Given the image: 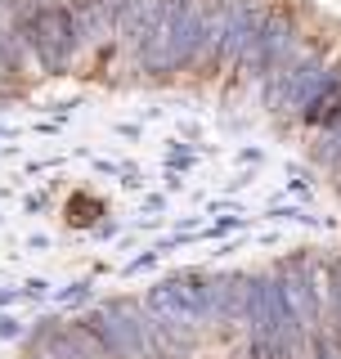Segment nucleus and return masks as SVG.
I'll return each instance as SVG.
<instances>
[{"label": "nucleus", "mask_w": 341, "mask_h": 359, "mask_svg": "<svg viewBox=\"0 0 341 359\" xmlns=\"http://www.w3.org/2000/svg\"><path fill=\"white\" fill-rule=\"evenodd\" d=\"M337 175H341V166H337Z\"/></svg>", "instance_id": "13"}, {"label": "nucleus", "mask_w": 341, "mask_h": 359, "mask_svg": "<svg viewBox=\"0 0 341 359\" xmlns=\"http://www.w3.org/2000/svg\"><path fill=\"white\" fill-rule=\"evenodd\" d=\"M305 121H310V126H341V81H337V72H333V81L305 104Z\"/></svg>", "instance_id": "8"}, {"label": "nucleus", "mask_w": 341, "mask_h": 359, "mask_svg": "<svg viewBox=\"0 0 341 359\" xmlns=\"http://www.w3.org/2000/svg\"><path fill=\"white\" fill-rule=\"evenodd\" d=\"M67 18H72L81 45H99L112 36V5L108 0H63Z\"/></svg>", "instance_id": "7"}, {"label": "nucleus", "mask_w": 341, "mask_h": 359, "mask_svg": "<svg viewBox=\"0 0 341 359\" xmlns=\"http://www.w3.org/2000/svg\"><path fill=\"white\" fill-rule=\"evenodd\" d=\"M86 332L117 359H153V319L135 301H108L99 314H90Z\"/></svg>", "instance_id": "1"}, {"label": "nucleus", "mask_w": 341, "mask_h": 359, "mask_svg": "<svg viewBox=\"0 0 341 359\" xmlns=\"http://www.w3.org/2000/svg\"><path fill=\"white\" fill-rule=\"evenodd\" d=\"M333 81V72L310 59V54H283V59L265 72V99L274 112H297L305 108L319 90Z\"/></svg>", "instance_id": "2"}, {"label": "nucleus", "mask_w": 341, "mask_h": 359, "mask_svg": "<svg viewBox=\"0 0 341 359\" xmlns=\"http://www.w3.org/2000/svg\"><path fill=\"white\" fill-rule=\"evenodd\" d=\"M149 314L157 323H166L170 332L193 337L207 323V287L202 274H185V278H166L149 292Z\"/></svg>", "instance_id": "3"}, {"label": "nucleus", "mask_w": 341, "mask_h": 359, "mask_svg": "<svg viewBox=\"0 0 341 359\" xmlns=\"http://www.w3.org/2000/svg\"><path fill=\"white\" fill-rule=\"evenodd\" d=\"M314 157H319L323 166H341V126H328L323 140L314 144Z\"/></svg>", "instance_id": "9"}, {"label": "nucleus", "mask_w": 341, "mask_h": 359, "mask_svg": "<svg viewBox=\"0 0 341 359\" xmlns=\"http://www.w3.org/2000/svg\"><path fill=\"white\" fill-rule=\"evenodd\" d=\"M288 45H292V22L279 18V14H265V22L256 27V36L243 45L238 63H243L247 76H265L269 67H274L283 54H288Z\"/></svg>", "instance_id": "5"}, {"label": "nucleus", "mask_w": 341, "mask_h": 359, "mask_svg": "<svg viewBox=\"0 0 341 359\" xmlns=\"http://www.w3.org/2000/svg\"><path fill=\"white\" fill-rule=\"evenodd\" d=\"M333 310H337V319H341V269H337V287H333Z\"/></svg>", "instance_id": "12"}, {"label": "nucleus", "mask_w": 341, "mask_h": 359, "mask_svg": "<svg viewBox=\"0 0 341 359\" xmlns=\"http://www.w3.org/2000/svg\"><path fill=\"white\" fill-rule=\"evenodd\" d=\"M265 22L256 5H247V0H229L220 14V27H215V63H234L238 54H243V45L256 36V27Z\"/></svg>", "instance_id": "6"}, {"label": "nucleus", "mask_w": 341, "mask_h": 359, "mask_svg": "<svg viewBox=\"0 0 341 359\" xmlns=\"http://www.w3.org/2000/svg\"><path fill=\"white\" fill-rule=\"evenodd\" d=\"M310 355L314 359H341V337L337 332H310Z\"/></svg>", "instance_id": "10"}, {"label": "nucleus", "mask_w": 341, "mask_h": 359, "mask_svg": "<svg viewBox=\"0 0 341 359\" xmlns=\"http://www.w3.org/2000/svg\"><path fill=\"white\" fill-rule=\"evenodd\" d=\"M0 337H18V319H0Z\"/></svg>", "instance_id": "11"}, {"label": "nucleus", "mask_w": 341, "mask_h": 359, "mask_svg": "<svg viewBox=\"0 0 341 359\" xmlns=\"http://www.w3.org/2000/svg\"><path fill=\"white\" fill-rule=\"evenodd\" d=\"M27 41H32V54L41 59V67H50V72H63L76 59V50H81V36H76L72 18H67L63 0H50V5H41L32 14Z\"/></svg>", "instance_id": "4"}]
</instances>
